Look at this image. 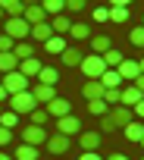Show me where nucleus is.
Listing matches in <instances>:
<instances>
[{
	"mask_svg": "<svg viewBox=\"0 0 144 160\" xmlns=\"http://www.w3.org/2000/svg\"><path fill=\"white\" fill-rule=\"evenodd\" d=\"M79 160H103V157H97V151H82Z\"/></svg>",
	"mask_w": 144,
	"mask_h": 160,
	"instance_id": "obj_43",
	"label": "nucleus"
},
{
	"mask_svg": "<svg viewBox=\"0 0 144 160\" xmlns=\"http://www.w3.org/2000/svg\"><path fill=\"white\" fill-rule=\"evenodd\" d=\"M0 160H13V157H10V154H7V151H0Z\"/></svg>",
	"mask_w": 144,
	"mask_h": 160,
	"instance_id": "obj_49",
	"label": "nucleus"
},
{
	"mask_svg": "<svg viewBox=\"0 0 144 160\" xmlns=\"http://www.w3.org/2000/svg\"><path fill=\"white\" fill-rule=\"evenodd\" d=\"M3 35H10L13 41H28L31 25H28L22 16H13V19H7V32H3Z\"/></svg>",
	"mask_w": 144,
	"mask_h": 160,
	"instance_id": "obj_3",
	"label": "nucleus"
},
{
	"mask_svg": "<svg viewBox=\"0 0 144 160\" xmlns=\"http://www.w3.org/2000/svg\"><path fill=\"white\" fill-rule=\"evenodd\" d=\"M107 160H128V157H125V154H110Z\"/></svg>",
	"mask_w": 144,
	"mask_h": 160,
	"instance_id": "obj_46",
	"label": "nucleus"
},
{
	"mask_svg": "<svg viewBox=\"0 0 144 160\" xmlns=\"http://www.w3.org/2000/svg\"><path fill=\"white\" fill-rule=\"evenodd\" d=\"M44 50H47V53H56V57H60V53L66 50V41H63V35H50V38L44 41Z\"/></svg>",
	"mask_w": 144,
	"mask_h": 160,
	"instance_id": "obj_25",
	"label": "nucleus"
},
{
	"mask_svg": "<svg viewBox=\"0 0 144 160\" xmlns=\"http://www.w3.org/2000/svg\"><path fill=\"white\" fill-rule=\"evenodd\" d=\"M56 132H60V135H69V138L79 135V132H82V119L72 116V113H69V116H60V119H56Z\"/></svg>",
	"mask_w": 144,
	"mask_h": 160,
	"instance_id": "obj_8",
	"label": "nucleus"
},
{
	"mask_svg": "<svg viewBox=\"0 0 144 160\" xmlns=\"http://www.w3.org/2000/svg\"><path fill=\"white\" fill-rule=\"evenodd\" d=\"M138 101H144V94H141V91H138V88L128 82V85L122 88V98H119V104H122V107H135Z\"/></svg>",
	"mask_w": 144,
	"mask_h": 160,
	"instance_id": "obj_16",
	"label": "nucleus"
},
{
	"mask_svg": "<svg viewBox=\"0 0 144 160\" xmlns=\"http://www.w3.org/2000/svg\"><path fill=\"white\" fill-rule=\"evenodd\" d=\"M13 53H16L19 60H25V57H35V50H31V41H16Z\"/></svg>",
	"mask_w": 144,
	"mask_h": 160,
	"instance_id": "obj_32",
	"label": "nucleus"
},
{
	"mask_svg": "<svg viewBox=\"0 0 144 160\" xmlns=\"http://www.w3.org/2000/svg\"><path fill=\"white\" fill-rule=\"evenodd\" d=\"M69 35L75 38V41H85V38H91V28H88L85 22H72V28H69Z\"/></svg>",
	"mask_w": 144,
	"mask_h": 160,
	"instance_id": "obj_30",
	"label": "nucleus"
},
{
	"mask_svg": "<svg viewBox=\"0 0 144 160\" xmlns=\"http://www.w3.org/2000/svg\"><path fill=\"white\" fill-rule=\"evenodd\" d=\"M50 35H53L50 22H41V25H31V35H28V41H41V44H44Z\"/></svg>",
	"mask_w": 144,
	"mask_h": 160,
	"instance_id": "obj_23",
	"label": "nucleus"
},
{
	"mask_svg": "<svg viewBox=\"0 0 144 160\" xmlns=\"http://www.w3.org/2000/svg\"><path fill=\"white\" fill-rule=\"evenodd\" d=\"M100 85H103V88H122V78H119L116 69H107V72L100 75Z\"/></svg>",
	"mask_w": 144,
	"mask_h": 160,
	"instance_id": "obj_26",
	"label": "nucleus"
},
{
	"mask_svg": "<svg viewBox=\"0 0 144 160\" xmlns=\"http://www.w3.org/2000/svg\"><path fill=\"white\" fill-rule=\"evenodd\" d=\"M41 0H22V7H38Z\"/></svg>",
	"mask_w": 144,
	"mask_h": 160,
	"instance_id": "obj_47",
	"label": "nucleus"
},
{
	"mask_svg": "<svg viewBox=\"0 0 144 160\" xmlns=\"http://www.w3.org/2000/svg\"><path fill=\"white\" fill-rule=\"evenodd\" d=\"M141 144H144V141H141Z\"/></svg>",
	"mask_w": 144,
	"mask_h": 160,
	"instance_id": "obj_54",
	"label": "nucleus"
},
{
	"mask_svg": "<svg viewBox=\"0 0 144 160\" xmlns=\"http://www.w3.org/2000/svg\"><path fill=\"white\" fill-rule=\"evenodd\" d=\"M116 72H119L122 82H135V78L141 75V66H138V60H122V63L116 66Z\"/></svg>",
	"mask_w": 144,
	"mask_h": 160,
	"instance_id": "obj_11",
	"label": "nucleus"
},
{
	"mask_svg": "<svg viewBox=\"0 0 144 160\" xmlns=\"http://www.w3.org/2000/svg\"><path fill=\"white\" fill-rule=\"evenodd\" d=\"M138 66H141V72H144V57H141V60H138Z\"/></svg>",
	"mask_w": 144,
	"mask_h": 160,
	"instance_id": "obj_50",
	"label": "nucleus"
},
{
	"mask_svg": "<svg viewBox=\"0 0 144 160\" xmlns=\"http://www.w3.org/2000/svg\"><path fill=\"white\" fill-rule=\"evenodd\" d=\"M44 110H47V116L60 119V116H69V113H72V104H69L66 98H53L50 104H44Z\"/></svg>",
	"mask_w": 144,
	"mask_h": 160,
	"instance_id": "obj_10",
	"label": "nucleus"
},
{
	"mask_svg": "<svg viewBox=\"0 0 144 160\" xmlns=\"http://www.w3.org/2000/svg\"><path fill=\"white\" fill-rule=\"evenodd\" d=\"M22 19L28 22V25H41V22H47L50 16L44 13V7L38 3V7H25V13H22Z\"/></svg>",
	"mask_w": 144,
	"mask_h": 160,
	"instance_id": "obj_13",
	"label": "nucleus"
},
{
	"mask_svg": "<svg viewBox=\"0 0 144 160\" xmlns=\"http://www.w3.org/2000/svg\"><path fill=\"white\" fill-rule=\"evenodd\" d=\"M0 126H3V129H16L19 126V113H13L10 107H3V113H0Z\"/></svg>",
	"mask_w": 144,
	"mask_h": 160,
	"instance_id": "obj_29",
	"label": "nucleus"
},
{
	"mask_svg": "<svg viewBox=\"0 0 144 160\" xmlns=\"http://www.w3.org/2000/svg\"><path fill=\"white\" fill-rule=\"evenodd\" d=\"M79 144H82V151H97L100 148V132H79Z\"/></svg>",
	"mask_w": 144,
	"mask_h": 160,
	"instance_id": "obj_18",
	"label": "nucleus"
},
{
	"mask_svg": "<svg viewBox=\"0 0 144 160\" xmlns=\"http://www.w3.org/2000/svg\"><path fill=\"white\" fill-rule=\"evenodd\" d=\"M22 141H25V144H35V148H41V144L47 141V132H44V126H31V122H28V126L22 129Z\"/></svg>",
	"mask_w": 144,
	"mask_h": 160,
	"instance_id": "obj_9",
	"label": "nucleus"
},
{
	"mask_svg": "<svg viewBox=\"0 0 144 160\" xmlns=\"http://www.w3.org/2000/svg\"><path fill=\"white\" fill-rule=\"evenodd\" d=\"M16 69H19V57H16L13 50H7V53H0V72L7 75V72H16Z\"/></svg>",
	"mask_w": 144,
	"mask_h": 160,
	"instance_id": "obj_21",
	"label": "nucleus"
},
{
	"mask_svg": "<svg viewBox=\"0 0 144 160\" xmlns=\"http://www.w3.org/2000/svg\"><path fill=\"white\" fill-rule=\"evenodd\" d=\"M128 41H132L135 47H144V25H138V28H132V35H128Z\"/></svg>",
	"mask_w": 144,
	"mask_h": 160,
	"instance_id": "obj_37",
	"label": "nucleus"
},
{
	"mask_svg": "<svg viewBox=\"0 0 144 160\" xmlns=\"http://www.w3.org/2000/svg\"><path fill=\"white\" fill-rule=\"evenodd\" d=\"M122 132H125V138H128L132 144H141V141H144V122H138V119H132Z\"/></svg>",
	"mask_w": 144,
	"mask_h": 160,
	"instance_id": "obj_17",
	"label": "nucleus"
},
{
	"mask_svg": "<svg viewBox=\"0 0 144 160\" xmlns=\"http://www.w3.org/2000/svg\"><path fill=\"white\" fill-rule=\"evenodd\" d=\"M16 47V41L10 38V35H0V53H7V50H13Z\"/></svg>",
	"mask_w": 144,
	"mask_h": 160,
	"instance_id": "obj_40",
	"label": "nucleus"
},
{
	"mask_svg": "<svg viewBox=\"0 0 144 160\" xmlns=\"http://www.w3.org/2000/svg\"><path fill=\"white\" fill-rule=\"evenodd\" d=\"M0 113H3V107H0Z\"/></svg>",
	"mask_w": 144,
	"mask_h": 160,
	"instance_id": "obj_52",
	"label": "nucleus"
},
{
	"mask_svg": "<svg viewBox=\"0 0 144 160\" xmlns=\"http://www.w3.org/2000/svg\"><path fill=\"white\" fill-rule=\"evenodd\" d=\"M10 141H13V129H3V126H0V151H3Z\"/></svg>",
	"mask_w": 144,
	"mask_h": 160,
	"instance_id": "obj_39",
	"label": "nucleus"
},
{
	"mask_svg": "<svg viewBox=\"0 0 144 160\" xmlns=\"http://www.w3.org/2000/svg\"><path fill=\"white\" fill-rule=\"evenodd\" d=\"M119 98H122V88H103V101H107V107H116Z\"/></svg>",
	"mask_w": 144,
	"mask_h": 160,
	"instance_id": "obj_34",
	"label": "nucleus"
},
{
	"mask_svg": "<svg viewBox=\"0 0 144 160\" xmlns=\"http://www.w3.org/2000/svg\"><path fill=\"white\" fill-rule=\"evenodd\" d=\"M0 10L7 13V19H13V16H22V13H25L22 0H0Z\"/></svg>",
	"mask_w": 144,
	"mask_h": 160,
	"instance_id": "obj_22",
	"label": "nucleus"
},
{
	"mask_svg": "<svg viewBox=\"0 0 144 160\" xmlns=\"http://www.w3.org/2000/svg\"><path fill=\"white\" fill-rule=\"evenodd\" d=\"M16 160H38V148H35V144H25V141H22V144L16 148Z\"/></svg>",
	"mask_w": 144,
	"mask_h": 160,
	"instance_id": "obj_27",
	"label": "nucleus"
},
{
	"mask_svg": "<svg viewBox=\"0 0 144 160\" xmlns=\"http://www.w3.org/2000/svg\"><path fill=\"white\" fill-rule=\"evenodd\" d=\"M132 119H135L132 107H122V104H116V107H110V110L100 116V135H110V132H116V129H125Z\"/></svg>",
	"mask_w": 144,
	"mask_h": 160,
	"instance_id": "obj_1",
	"label": "nucleus"
},
{
	"mask_svg": "<svg viewBox=\"0 0 144 160\" xmlns=\"http://www.w3.org/2000/svg\"><path fill=\"white\" fill-rule=\"evenodd\" d=\"M110 22H116V25L128 22V7H110Z\"/></svg>",
	"mask_w": 144,
	"mask_h": 160,
	"instance_id": "obj_31",
	"label": "nucleus"
},
{
	"mask_svg": "<svg viewBox=\"0 0 144 160\" xmlns=\"http://www.w3.org/2000/svg\"><path fill=\"white\" fill-rule=\"evenodd\" d=\"M41 7H44L47 16H60L66 10V0H41Z\"/></svg>",
	"mask_w": 144,
	"mask_h": 160,
	"instance_id": "obj_28",
	"label": "nucleus"
},
{
	"mask_svg": "<svg viewBox=\"0 0 144 160\" xmlns=\"http://www.w3.org/2000/svg\"><path fill=\"white\" fill-rule=\"evenodd\" d=\"M88 110H91L94 116H103L110 107H107V101H103V98H97V101H88Z\"/></svg>",
	"mask_w": 144,
	"mask_h": 160,
	"instance_id": "obj_35",
	"label": "nucleus"
},
{
	"mask_svg": "<svg viewBox=\"0 0 144 160\" xmlns=\"http://www.w3.org/2000/svg\"><path fill=\"white\" fill-rule=\"evenodd\" d=\"M47 22H50L53 35H69V28H72V19H69L66 13H60V16H50Z\"/></svg>",
	"mask_w": 144,
	"mask_h": 160,
	"instance_id": "obj_15",
	"label": "nucleus"
},
{
	"mask_svg": "<svg viewBox=\"0 0 144 160\" xmlns=\"http://www.w3.org/2000/svg\"><path fill=\"white\" fill-rule=\"evenodd\" d=\"M66 10H72V13H82V10H88V0H66Z\"/></svg>",
	"mask_w": 144,
	"mask_h": 160,
	"instance_id": "obj_38",
	"label": "nucleus"
},
{
	"mask_svg": "<svg viewBox=\"0 0 144 160\" xmlns=\"http://www.w3.org/2000/svg\"><path fill=\"white\" fill-rule=\"evenodd\" d=\"M41 66H44V63H41L38 57H25V60H19V72L28 78V82H31V78H35L38 72H41Z\"/></svg>",
	"mask_w": 144,
	"mask_h": 160,
	"instance_id": "obj_12",
	"label": "nucleus"
},
{
	"mask_svg": "<svg viewBox=\"0 0 144 160\" xmlns=\"http://www.w3.org/2000/svg\"><path fill=\"white\" fill-rule=\"evenodd\" d=\"M35 107H38V101L31 98V91H19V94H13V98H10V110H13V113H19V116H22V113H31Z\"/></svg>",
	"mask_w": 144,
	"mask_h": 160,
	"instance_id": "obj_5",
	"label": "nucleus"
},
{
	"mask_svg": "<svg viewBox=\"0 0 144 160\" xmlns=\"http://www.w3.org/2000/svg\"><path fill=\"white\" fill-rule=\"evenodd\" d=\"M60 63H63V66H72V69H75V66L82 63V50H79V47H66V50L60 53Z\"/></svg>",
	"mask_w": 144,
	"mask_h": 160,
	"instance_id": "obj_19",
	"label": "nucleus"
},
{
	"mask_svg": "<svg viewBox=\"0 0 144 160\" xmlns=\"http://www.w3.org/2000/svg\"><path fill=\"white\" fill-rule=\"evenodd\" d=\"M44 144H47V151H50L53 157H60V154H66V151L72 148V138H69V135L53 132V135H47V141H44Z\"/></svg>",
	"mask_w": 144,
	"mask_h": 160,
	"instance_id": "obj_6",
	"label": "nucleus"
},
{
	"mask_svg": "<svg viewBox=\"0 0 144 160\" xmlns=\"http://www.w3.org/2000/svg\"><path fill=\"white\" fill-rule=\"evenodd\" d=\"M28 116H31V126H44V122H47V119H50V116H47V110H44V107H35V110H31V113H28Z\"/></svg>",
	"mask_w": 144,
	"mask_h": 160,
	"instance_id": "obj_36",
	"label": "nucleus"
},
{
	"mask_svg": "<svg viewBox=\"0 0 144 160\" xmlns=\"http://www.w3.org/2000/svg\"><path fill=\"white\" fill-rule=\"evenodd\" d=\"M7 98H10V94H7V88H3V85H0V104H3Z\"/></svg>",
	"mask_w": 144,
	"mask_h": 160,
	"instance_id": "obj_48",
	"label": "nucleus"
},
{
	"mask_svg": "<svg viewBox=\"0 0 144 160\" xmlns=\"http://www.w3.org/2000/svg\"><path fill=\"white\" fill-rule=\"evenodd\" d=\"M0 85H3V88H7V94L13 98V94H19V91H28V85H31V82H28V78H25L19 69H16V72H7Z\"/></svg>",
	"mask_w": 144,
	"mask_h": 160,
	"instance_id": "obj_4",
	"label": "nucleus"
},
{
	"mask_svg": "<svg viewBox=\"0 0 144 160\" xmlns=\"http://www.w3.org/2000/svg\"><path fill=\"white\" fill-rule=\"evenodd\" d=\"M82 94H85V101H97V98H103V85H100V78H88V82L82 85Z\"/></svg>",
	"mask_w": 144,
	"mask_h": 160,
	"instance_id": "obj_14",
	"label": "nucleus"
},
{
	"mask_svg": "<svg viewBox=\"0 0 144 160\" xmlns=\"http://www.w3.org/2000/svg\"><path fill=\"white\" fill-rule=\"evenodd\" d=\"M88 41H91V50H94L97 57H103V53L110 50V35H91Z\"/></svg>",
	"mask_w": 144,
	"mask_h": 160,
	"instance_id": "obj_24",
	"label": "nucleus"
},
{
	"mask_svg": "<svg viewBox=\"0 0 144 160\" xmlns=\"http://www.w3.org/2000/svg\"><path fill=\"white\" fill-rule=\"evenodd\" d=\"M79 69H82V75H85V78H100V75L107 72V63H103V57H97V53H88V57H82Z\"/></svg>",
	"mask_w": 144,
	"mask_h": 160,
	"instance_id": "obj_2",
	"label": "nucleus"
},
{
	"mask_svg": "<svg viewBox=\"0 0 144 160\" xmlns=\"http://www.w3.org/2000/svg\"><path fill=\"white\" fill-rule=\"evenodd\" d=\"M3 16H7V13H3V10H0V19H3Z\"/></svg>",
	"mask_w": 144,
	"mask_h": 160,
	"instance_id": "obj_51",
	"label": "nucleus"
},
{
	"mask_svg": "<svg viewBox=\"0 0 144 160\" xmlns=\"http://www.w3.org/2000/svg\"><path fill=\"white\" fill-rule=\"evenodd\" d=\"M91 16H94V22H107V19H110V10H107V7H97Z\"/></svg>",
	"mask_w": 144,
	"mask_h": 160,
	"instance_id": "obj_41",
	"label": "nucleus"
},
{
	"mask_svg": "<svg viewBox=\"0 0 144 160\" xmlns=\"http://www.w3.org/2000/svg\"><path fill=\"white\" fill-rule=\"evenodd\" d=\"M132 85H135V88H138V91H141V94H144V72H141V75H138V78H135V82H132Z\"/></svg>",
	"mask_w": 144,
	"mask_h": 160,
	"instance_id": "obj_44",
	"label": "nucleus"
},
{
	"mask_svg": "<svg viewBox=\"0 0 144 160\" xmlns=\"http://www.w3.org/2000/svg\"><path fill=\"white\" fill-rule=\"evenodd\" d=\"M110 7H132V0H110Z\"/></svg>",
	"mask_w": 144,
	"mask_h": 160,
	"instance_id": "obj_45",
	"label": "nucleus"
},
{
	"mask_svg": "<svg viewBox=\"0 0 144 160\" xmlns=\"http://www.w3.org/2000/svg\"><path fill=\"white\" fill-rule=\"evenodd\" d=\"M132 113H135V116H138V119H144V101H138V104H135V107H132Z\"/></svg>",
	"mask_w": 144,
	"mask_h": 160,
	"instance_id": "obj_42",
	"label": "nucleus"
},
{
	"mask_svg": "<svg viewBox=\"0 0 144 160\" xmlns=\"http://www.w3.org/2000/svg\"><path fill=\"white\" fill-rule=\"evenodd\" d=\"M38 82H41V85H56V82H60V69H56V66H41Z\"/></svg>",
	"mask_w": 144,
	"mask_h": 160,
	"instance_id": "obj_20",
	"label": "nucleus"
},
{
	"mask_svg": "<svg viewBox=\"0 0 144 160\" xmlns=\"http://www.w3.org/2000/svg\"><path fill=\"white\" fill-rule=\"evenodd\" d=\"M141 160H144V157H141Z\"/></svg>",
	"mask_w": 144,
	"mask_h": 160,
	"instance_id": "obj_53",
	"label": "nucleus"
},
{
	"mask_svg": "<svg viewBox=\"0 0 144 160\" xmlns=\"http://www.w3.org/2000/svg\"><path fill=\"white\" fill-rule=\"evenodd\" d=\"M122 60H125V57H122L119 50H113V47H110V50L103 53V63H107V69H116V66H119Z\"/></svg>",
	"mask_w": 144,
	"mask_h": 160,
	"instance_id": "obj_33",
	"label": "nucleus"
},
{
	"mask_svg": "<svg viewBox=\"0 0 144 160\" xmlns=\"http://www.w3.org/2000/svg\"><path fill=\"white\" fill-rule=\"evenodd\" d=\"M28 91H31V98L38 101V107H44V104H50V101L56 98V88H53V85H41V82L28 85Z\"/></svg>",
	"mask_w": 144,
	"mask_h": 160,
	"instance_id": "obj_7",
	"label": "nucleus"
}]
</instances>
